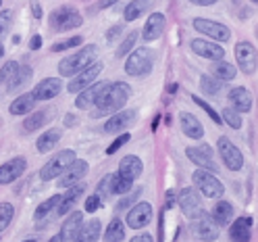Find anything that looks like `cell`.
Returning <instances> with one entry per match:
<instances>
[{
    "label": "cell",
    "instance_id": "30bf717a",
    "mask_svg": "<svg viewBox=\"0 0 258 242\" xmlns=\"http://www.w3.org/2000/svg\"><path fill=\"white\" fill-rule=\"evenodd\" d=\"M194 29L204 34L206 38H213L215 42H227L231 38V31L227 25H223L219 21H213V19H194Z\"/></svg>",
    "mask_w": 258,
    "mask_h": 242
},
{
    "label": "cell",
    "instance_id": "52a82bcc",
    "mask_svg": "<svg viewBox=\"0 0 258 242\" xmlns=\"http://www.w3.org/2000/svg\"><path fill=\"white\" fill-rule=\"evenodd\" d=\"M217 151H219L221 161L225 163V167H227V169L239 171L241 167H244V155L239 153V149L235 147V144H233L229 138L221 136V138L217 140Z\"/></svg>",
    "mask_w": 258,
    "mask_h": 242
},
{
    "label": "cell",
    "instance_id": "e575fe53",
    "mask_svg": "<svg viewBox=\"0 0 258 242\" xmlns=\"http://www.w3.org/2000/svg\"><path fill=\"white\" fill-rule=\"evenodd\" d=\"M19 69H21V65H19L17 61H9V63H5L3 69H0V84H5V86L9 88L11 82L15 79V75L19 73Z\"/></svg>",
    "mask_w": 258,
    "mask_h": 242
},
{
    "label": "cell",
    "instance_id": "7c38bea8",
    "mask_svg": "<svg viewBox=\"0 0 258 242\" xmlns=\"http://www.w3.org/2000/svg\"><path fill=\"white\" fill-rule=\"evenodd\" d=\"M177 205L181 207L183 215L189 217V219H196L204 211L202 209V199H200L196 188H183L179 192V201H177Z\"/></svg>",
    "mask_w": 258,
    "mask_h": 242
},
{
    "label": "cell",
    "instance_id": "9a60e30c",
    "mask_svg": "<svg viewBox=\"0 0 258 242\" xmlns=\"http://www.w3.org/2000/svg\"><path fill=\"white\" fill-rule=\"evenodd\" d=\"M136 119H138V113H136V111H132V109L123 111V109H121V111H117L115 115H112V117L104 123V132H106V134H121L125 127L134 125Z\"/></svg>",
    "mask_w": 258,
    "mask_h": 242
},
{
    "label": "cell",
    "instance_id": "d590c367",
    "mask_svg": "<svg viewBox=\"0 0 258 242\" xmlns=\"http://www.w3.org/2000/svg\"><path fill=\"white\" fill-rule=\"evenodd\" d=\"M58 203H60V195H54V197H50L48 201H44V203H42V205L36 209L34 219H36V221H42L44 217H48V213L54 211V209L58 207Z\"/></svg>",
    "mask_w": 258,
    "mask_h": 242
},
{
    "label": "cell",
    "instance_id": "6125c7cd",
    "mask_svg": "<svg viewBox=\"0 0 258 242\" xmlns=\"http://www.w3.org/2000/svg\"><path fill=\"white\" fill-rule=\"evenodd\" d=\"M50 242H62V238H60V236H54V238H52Z\"/></svg>",
    "mask_w": 258,
    "mask_h": 242
},
{
    "label": "cell",
    "instance_id": "681fc988",
    "mask_svg": "<svg viewBox=\"0 0 258 242\" xmlns=\"http://www.w3.org/2000/svg\"><path fill=\"white\" fill-rule=\"evenodd\" d=\"M142 188H138L136 192H132V195H127L125 199H121V203H119V209H127L129 205H136L138 203V199H140V195H142Z\"/></svg>",
    "mask_w": 258,
    "mask_h": 242
},
{
    "label": "cell",
    "instance_id": "7dc6e473",
    "mask_svg": "<svg viewBox=\"0 0 258 242\" xmlns=\"http://www.w3.org/2000/svg\"><path fill=\"white\" fill-rule=\"evenodd\" d=\"M11 23H13V13L11 11H3V13H0V40H3L9 34Z\"/></svg>",
    "mask_w": 258,
    "mask_h": 242
},
{
    "label": "cell",
    "instance_id": "ba28073f",
    "mask_svg": "<svg viewBox=\"0 0 258 242\" xmlns=\"http://www.w3.org/2000/svg\"><path fill=\"white\" fill-rule=\"evenodd\" d=\"M235 61H237V67L241 73L252 75L258 67V53L252 42H237L235 44Z\"/></svg>",
    "mask_w": 258,
    "mask_h": 242
},
{
    "label": "cell",
    "instance_id": "f546056e",
    "mask_svg": "<svg viewBox=\"0 0 258 242\" xmlns=\"http://www.w3.org/2000/svg\"><path fill=\"white\" fill-rule=\"evenodd\" d=\"M211 217L217 221L219 228H223V225H227L231 219H233V205L229 201H219L213 209Z\"/></svg>",
    "mask_w": 258,
    "mask_h": 242
},
{
    "label": "cell",
    "instance_id": "ab89813d",
    "mask_svg": "<svg viewBox=\"0 0 258 242\" xmlns=\"http://www.w3.org/2000/svg\"><path fill=\"white\" fill-rule=\"evenodd\" d=\"M112 184H115V175L112 173H108V175H104L102 180L98 182V188H96V197H104V199H108L110 195H112Z\"/></svg>",
    "mask_w": 258,
    "mask_h": 242
},
{
    "label": "cell",
    "instance_id": "f6af8a7d",
    "mask_svg": "<svg viewBox=\"0 0 258 242\" xmlns=\"http://www.w3.org/2000/svg\"><path fill=\"white\" fill-rule=\"evenodd\" d=\"M223 121L229 127H233V130H239L241 127V117H239V113L235 109H225L223 111Z\"/></svg>",
    "mask_w": 258,
    "mask_h": 242
},
{
    "label": "cell",
    "instance_id": "94428289",
    "mask_svg": "<svg viewBox=\"0 0 258 242\" xmlns=\"http://www.w3.org/2000/svg\"><path fill=\"white\" fill-rule=\"evenodd\" d=\"M167 90H169V92H171V94H175V92H177V84H173V86H169V88H167Z\"/></svg>",
    "mask_w": 258,
    "mask_h": 242
},
{
    "label": "cell",
    "instance_id": "f35d334b",
    "mask_svg": "<svg viewBox=\"0 0 258 242\" xmlns=\"http://www.w3.org/2000/svg\"><path fill=\"white\" fill-rule=\"evenodd\" d=\"M29 79H31V69H29L27 65H23V67L19 69V73L15 75V79L11 82V86H9L7 90H9V92H13V90H19L21 86H25V84L29 82Z\"/></svg>",
    "mask_w": 258,
    "mask_h": 242
},
{
    "label": "cell",
    "instance_id": "c3c4849f",
    "mask_svg": "<svg viewBox=\"0 0 258 242\" xmlns=\"http://www.w3.org/2000/svg\"><path fill=\"white\" fill-rule=\"evenodd\" d=\"M129 138H132V136H129V134H121V136H119V138H117V140H115V142H112V144H110V147L106 149V155H115V153H117V151H119L121 147H125V144L129 142Z\"/></svg>",
    "mask_w": 258,
    "mask_h": 242
},
{
    "label": "cell",
    "instance_id": "74e56055",
    "mask_svg": "<svg viewBox=\"0 0 258 242\" xmlns=\"http://www.w3.org/2000/svg\"><path fill=\"white\" fill-rule=\"evenodd\" d=\"M46 123V113L44 111H36V113H31V115L23 121V132H36L38 127H42Z\"/></svg>",
    "mask_w": 258,
    "mask_h": 242
},
{
    "label": "cell",
    "instance_id": "e0dca14e",
    "mask_svg": "<svg viewBox=\"0 0 258 242\" xmlns=\"http://www.w3.org/2000/svg\"><path fill=\"white\" fill-rule=\"evenodd\" d=\"M191 51H194V55H198L202 59H211V61H223V57H225V51L221 44L211 42V40H202V38L191 40Z\"/></svg>",
    "mask_w": 258,
    "mask_h": 242
},
{
    "label": "cell",
    "instance_id": "ac0fdd59",
    "mask_svg": "<svg viewBox=\"0 0 258 242\" xmlns=\"http://www.w3.org/2000/svg\"><path fill=\"white\" fill-rule=\"evenodd\" d=\"M86 173H88V161H84V159H75L73 163L69 165V169L60 175L58 186H60V188H69V186L77 184L79 180H84Z\"/></svg>",
    "mask_w": 258,
    "mask_h": 242
},
{
    "label": "cell",
    "instance_id": "8fae6325",
    "mask_svg": "<svg viewBox=\"0 0 258 242\" xmlns=\"http://www.w3.org/2000/svg\"><path fill=\"white\" fill-rule=\"evenodd\" d=\"M185 155L191 163H196L200 169L204 171H217V161H215V155H213V149L208 144H198V147H189L185 149Z\"/></svg>",
    "mask_w": 258,
    "mask_h": 242
},
{
    "label": "cell",
    "instance_id": "003e7915",
    "mask_svg": "<svg viewBox=\"0 0 258 242\" xmlns=\"http://www.w3.org/2000/svg\"><path fill=\"white\" fill-rule=\"evenodd\" d=\"M0 7H3V0H0Z\"/></svg>",
    "mask_w": 258,
    "mask_h": 242
},
{
    "label": "cell",
    "instance_id": "4dcf8cb0",
    "mask_svg": "<svg viewBox=\"0 0 258 242\" xmlns=\"http://www.w3.org/2000/svg\"><path fill=\"white\" fill-rule=\"evenodd\" d=\"M58 140H60V130H56V127H52V130H46L40 138H38V142H36V149H38V153H42V155H46V153H50L56 144H58Z\"/></svg>",
    "mask_w": 258,
    "mask_h": 242
},
{
    "label": "cell",
    "instance_id": "7a4b0ae2",
    "mask_svg": "<svg viewBox=\"0 0 258 242\" xmlns=\"http://www.w3.org/2000/svg\"><path fill=\"white\" fill-rule=\"evenodd\" d=\"M96 57H98V46L96 44H88L82 51H77L69 57H64L58 63V73L62 77H73L79 71H84L86 67H90L92 63H96Z\"/></svg>",
    "mask_w": 258,
    "mask_h": 242
},
{
    "label": "cell",
    "instance_id": "4316f807",
    "mask_svg": "<svg viewBox=\"0 0 258 242\" xmlns=\"http://www.w3.org/2000/svg\"><path fill=\"white\" fill-rule=\"evenodd\" d=\"M144 171V163H142V159H138L136 155H127L121 159V163H119V175L127 177V180H136V177Z\"/></svg>",
    "mask_w": 258,
    "mask_h": 242
},
{
    "label": "cell",
    "instance_id": "f907efd6",
    "mask_svg": "<svg viewBox=\"0 0 258 242\" xmlns=\"http://www.w3.org/2000/svg\"><path fill=\"white\" fill-rule=\"evenodd\" d=\"M98 207H100V197H96V195L88 197V201H86V211H88V213L98 211Z\"/></svg>",
    "mask_w": 258,
    "mask_h": 242
},
{
    "label": "cell",
    "instance_id": "f5cc1de1",
    "mask_svg": "<svg viewBox=\"0 0 258 242\" xmlns=\"http://www.w3.org/2000/svg\"><path fill=\"white\" fill-rule=\"evenodd\" d=\"M31 13H34L36 19H42V7H40L38 0H31Z\"/></svg>",
    "mask_w": 258,
    "mask_h": 242
},
{
    "label": "cell",
    "instance_id": "44dd1931",
    "mask_svg": "<svg viewBox=\"0 0 258 242\" xmlns=\"http://www.w3.org/2000/svg\"><path fill=\"white\" fill-rule=\"evenodd\" d=\"M60 90H62V82L58 77H44L34 88V96L38 101H50L54 96H58Z\"/></svg>",
    "mask_w": 258,
    "mask_h": 242
},
{
    "label": "cell",
    "instance_id": "1f68e13d",
    "mask_svg": "<svg viewBox=\"0 0 258 242\" xmlns=\"http://www.w3.org/2000/svg\"><path fill=\"white\" fill-rule=\"evenodd\" d=\"M152 7V0H132L125 7V21H136Z\"/></svg>",
    "mask_w": 258,
    "mask_h": 242
},
{
    "label": "cell",
    "instance_id": "6f0895ef",
    "mask_svg": "<svg viewBox=\"0 0 258 242\" xmlns=\"http://www.w3.org/2000/svg\"><path fill=\"white\" fill-rule=\"evenodd\" d=\"M119 0H100V9H108V7H112V5H117Z\"/></svg>",
    "mask_w": 258,
    "mask_h": 242
},
{
    "label": "cell",
    "instance_id": "4fadbf2b",
    "mask_svg": "<svg viewBox=\"0 0 258 242\" xmlns=\"http://www.w3.org/2000/svg\"><path fill=\"white\" fill-rule=\"evenodd\" d=\"M127 225L132 230H140V228H146V225L152 221V205L142 201V203H136L127 213Z\"/></svg>",
    "mask_w": 258,
    "mask_h": 242
},
{
    "label": "cell",
    "instance_id": "9c48e42d",
    "mask_svg": "<svg viewBox=\"0 0 258 242\" xmlns=\"http://www.w3.org/2000/svg\"><path fill=\"white\" fill-rule=\"evenodd\" d=\"M102 69H104L102 63H98V61L92 63L90 67H86L84 71H79L77 75L71 77V82H69V86H67V92H69V94H79L82 90H86L88 86L94 84V79L100 75Z\"/></svg>",
    "mask_w": 258,
    "mask_h": 242
},
{
    "label": "cell",
    "instance_id": "be15d7a7",
    "mask_svg": "<svg viewBox=\"0 0 258 242\" xmlns=\"http://www.w3.org/2000/svg\"><path fill=\"white\" fill-rule=\"evenodd\" d=\"M23 242H38V240H34V238H29V240H23Z\"/></svg>",
    "mask_w": 258,
    "mask_h": 242
},
{
    "label": "cell",
    "instance_id": "91938a15",
    "mask_svg": "<svg viewBox=\"0 0 258 242\" xmlns=\"http://www.w3.org/2000/svg\"><path fill=\"white\" fill-rule=\"evenodd\" d=\"M75 123V117L73 115H67V117H64V125H73Z\"/></svg>",
    "mask_w": 258,
    "mask_h": 242
},
{
    "label": "cell",
    "instance_id": "7bdbcfd3",
    "mask_svg": "<svg viewBox=\"0 0 258 242\" xmlns=\"http://www.w3.org/2000/svg\"><path fill=\"white\" fill-rule=\"evenodd\" d=\"M191 101L196 103L200 109H204V111H206V115L211 117V119H213L217 125H221V123H223V121H221V115H219V113H217V111H215L211 105H208V103H204V99H200V96H196V94H194V96H191Z\"/></svg>",
    "mask_w": 258,
    "mask_h": 242
},
{
    "label": "cell",
    "instance_id": "db71d44e",
    "mask_svg": "<svg viewBox=\"0 0 258 242\" xmlns=\"http://www.w3.org/2000/svg\"><path fill=\"white\" fill-rule=\"evenodd\" d=\"M129 242H154V238L150 236V234H140V236H136V238H132Z\"/></svg>",
    "mask_w": 258,
    "mask_h": 242
},
{
    "label": "cell",
    "instance_id": "6da1fadb",
    "mask_svg": "<svg viewBox=\"0 0 258 242\" xmlns=\"http://www.w3.org/2000/svg\"><path fill=\"white\" fill-rule=\"evenodd\" d=\"M129 96H132V90L125 82H115V84H108L102 94L98 96V101H96V111L92 113L94 117H102V115H108V113H117L123 109V105L129 101Z\"/></svg>",
    "mask_w": 258,
    "mask_h": 242
},
{
    "label": "cell",
    "instance_id": "5bb4252c",
    "mask_svg": "<svg viewBox=\"0 0 258 242\" xmlns=\"http://www.w3.org/2000/svg\"><path fill=\"white\" fill-rule=\"evenodd\" d=\"M219 225L217 221L208 215L206 211H202L196 219H194V232H196V236L204 242H215L219 238Z\"/></svg>",
    "mask_w": 258,
    "mask_h": 242
},
{
    "label": "cell",
    "instance_id": "816d5d0a",
    "mask_svg": "<svg viewBox=\"0 0 258 242\" xmlns=\"http://www.w3.org/2000/svg\"><path fill=\"white\" fill-rule=\"evenodd\" d=\"M42 48V36H34L29 40V51H40Z\"/></svg>",
    "mask_w": 258,
    "mask_h": 242
},
{
    "label": "cell",
    "instance_id": "f1b7e54d",
    "mask_svg": "<svg viewBox=\"0 0 258 242\" xmlns=\"http://www.w3.org/2000/svg\"><path fill=\"white\" fill-rule=\"evenodd\" d=\"M36 105H38V99L34 96V92H27V94H21L19 99H15L9 111H11V115H25V113L34 111Z\"/></svg>",
    "mask_w": 258,
    "mask_h": 242
},
{
    "label": "cell",
    "instance_id": "8d00e7d4",
    "mask_svg": "<svg viewBox=\"0 0 258 242\" xmlns=\"http://www.w3.org/2000/svg\"><path fill=\"white\" fill-rule=\"evenodd\" d=\"M200 86H202L204 94H208V96H219L221 90H223L221 79L211 77V75H202V77H200Z\"/></svg>",
    "mask_w": 258,
    "mask_h": 242
},
{
    "label": "cell",
    "instance_id": "60d3db41",
    "mask_svg": "<svg viewBox=\"0 0 258 242\" xmlns=\"http://www.w3.org/2000/svg\"><path fill=\"white\" fill-rule=\"evenodd\" d=\"M13 215H15V209L11 203H0V232H5L11 221H13Z\"/></svg>",
    "mask_w": 258,
    "mask_h": 242
},
{
    "label": "cell",
    "instance_id": "03108f58",
    "mask_svg": "<svg viewBox=\"0 0 258 242\" xmlns=\"http://www.w3.org/2000/svg\"><path fill=\"white\" fill-rule=\"evenodd\" d=\"M252 3H254V5H258V0H252Z\"/></svg>",
    "mask_w": 258,
    "mask_h": 242
},
{
    "label": "cell",
    "instance_id": "2e32d148",
    "mask_svg": "<svg viewBox=\"0 0 258 242\" xmlns=\"http://www.w3.org/2000/svg\"><path fill=\"white\" fill-rule=\"evenodd\" d=\"M25 169H27L25 157H15V159L7 161L5 165H0V184H11L15 180H19L25 173Z\"/></svg>",
    "mask_w": 258,
    "mask_h": 242
},
{
    "label": "cell",
    "instance_id": "d6a6232c",
    "mask_svg": "<svg viewBox=\"0 0 258 242\" xmlns=\"http://www.w3.org/2000/svg\"><path fill=\"white\" fill-rule=\"evenodd\" d=\"M211 71L215 73L217 79H221V82H231V79H235V75H237V69L231 65V63H225V61H217Z\"/></svg>",
    "mask_w": 258,
    "mask_h": 242
},
{
    "label": "cell",
    "instance_id": "cb8c5ba5",
    "mask_svg": "<svg viewBox=\"0 0 258 242\" xmlns=\"http://www.w3.org/2000/svg\"><path fill=\"white\" fill-rule=\"evenodd\" d=\"M229 103L233 105V109L237 113H248L252 109V94L248 88L244 86H237V88H231L229 90Z\"/></svg>",
    "mask_w": 258,
    "mask_h": 242
},
{
    "label": "cell",
    "instance_id": "603a6c76",
    "mask_svg": "<svg viewBox=\"0 0 258 242\" xmlns=\"http://www.w3.org/2000/svg\"><path fill=\"white\" fill-rule=\"evenodd\" d=\"M179 121H181V130L187 138H194V140H200L204 138V125L200 123V119L196 115H191V113L183 111L179 115Z\"/></svg>",
    "mask_w": 258,
    "mask_h": 242
},
{
    "label": "cell",
    "instance_id": "ffe728a7",
    "mask_svg": "<svg viewBox=\"0 0 258 242\" xmlns=\"http://www.w3.org/2000/svg\"><path fill=\"white\" fill-rule=\"evenodd\" d=\"M106 86H108V82H98V84L88 86L86 90H82V92L77 94L75 107H77V109H82V111H86V109L94 107V105H96V101H98V96L102 94V90H104Z\"/></svg>",
    "mask_w": 258,
    "mask_h": 242
},
{
    "label": "cell",
    "instance_id": "836d02e7",
    "mask_svg": "<svg viewBox=\"0 0 258 242\" xmlns=\"http://www.w3.org/2000/svg\"><path fill=\"white\" fill-rule=\"evenodd\" d=\"M125 236V228L121 219H112L104 232V242H121Z\"/></svg>",
    "mask_w": 258,
    "mask_h": 242
},
{
    "label": "cell",
    "instance_id": "d4e9b609",
    "mask_svg": "<svg viewBox=\"0 0 258 242\" xmlns=\"http://www.w3.org/2000/svg\"><path fill=\"white\" fill-rule=\"evenodd\" d=\"M84 225V213H79V211H73L67 219L62 221V228H60V238H62V242H71V240H75V236H77V232H79V228Z\"/></svg>",
    "mask_w": 258,
    "mask_h": 242
},
{
    "label": "cell",
    "instance_id": "bcb514c9",
    "mask_svg": "<svg viewBox=\"0 0 258 242\" xmlns=\"http://www.w3.org/2000/svg\"><path fill=\"white\" fill-rule=\"evenodd\" d=\"M136 40H138V31H132V34H129V36H127V38L121 42L119 51H117V57H125V55L132 53V48H134Z\"/></svg>",
    "mask_w": 258,
    "mask_h": 242
},
{
    "label": "cell",
    "instance_id": "b9f144b4",
    "mask_svg": "<svg viewBox=\"0 0 258 242\" xmlns=\"http://www.w3.org/2000/svg\"><path fill=\"white\" fill-rule=\"evenodd\" d=\"M132 186H134L132 180H127V177L117 173L115 175V184H112V195H127V192L132 190Z\"/></svg>",
    "mask_w": 258,
    "mask_h": 242
},
{
    "label": "cell",
    "instance_id": "9f6ffc18",
    "mask_svg": "<svg viewBox=\"0 0 258 242\" xmlns=\"http://www.w3.org/2000/svg\"><path fill=\"white\" fill-rule=\"evenodd\" d=\"M117 34H121V25H117V27H112V29L108 31V34H106L108 42H112V40H115V36H117Z\"/></svg>",
    "mask_w": 258,
    "mask_h": 242
},
{
    "label": "cell",
    "instance_id": "3957f363",
    "mask_svg": "<svg viewBox=\"0 0 258 242\" xmlns=\"http://www.w3.org/2000/svg\"><path fill=\"white\" fill-rule=\"evenodd\" d=\"M154 65V53L150 48H136L129 53L125 61V73L132 77H144L152 71Z\"/></svg>",
    "mask_w": 258,
    "mask_h": 242
},
{
    "label": "cell",
    "instance_id": "83f0119b",
    "mask_svg": "<svg viewBox=\"0 0 258 242\" xmlns=\"http://www.w3.org/2000/svg\"><path fill=\"white\" fill-rule=\"evenodd\" d=\"M100 232H102L100 219H90V221H86L82 225V228H79V232H77L73 242H98Z\"/></svg>",
    "mask_w": 258,
    "mask_h": 242
},
{
    "label": "cell",
    "instance_id": "5b68a950",
    "mask_svg": "<svg viewBox=\"0 0 258 242\" xmlns=\"http://www.w3.org/2000/svg\"><path fill=\"white\" fill-rule=\"evenodd\" d=\"M75 161V153L73 151H60L58 155H54L48 163L40 169V180L42 182H50V180H54V177H60L64 171L69 169V165Z\"/></svg>",
    "mask_w": 258,
    "mask_h": 242
},
{
    "label": "cell",
    "instance_id": "8992f818",
    "mask_svg": "<svg viewBox=\"0 0 258 242\" xmlns=\"http://www.w3.org/2000/svg\"><path fill=\"white\" fill-rule=\"evenodd\" d=\"M191 182H194V188H198V192L204 195L206 199H219V197H223V192H225L223 182L217 180L211 171H204V169L194 171Z\"/></svg>",
    "mask_w": 258,
    "mask_h": 242
},
{
    "label": "cell",
    "instance_id": "11a10c76",
    "mask_svg": "<svg viewBox=\"0 0 258 242\" xmlns=\"http://www.w3.org/2000/svg\"><path fill=\"white\" fill-rule=\"evenodd\" d=\"M191 5H196V7H211V5H215L217 0H189Z\"/></svg>",
    "mask_w": 258,
    "mask_h": 242
},
{
    "label": "cell",
    "instance_id": "7402d4cb",
    "mask_svg": "<svg viewBox=\"0 0 258 242\" xmlns=\"http://www.w3.org/2000/svg\"><path fill=\"white\" fill-rule=\"evenodd\" d=\"M229 238L231 242H250L252 238V219L250 217H237L231 228H229Z\"/></svg>",
    "mask_w": 258,
    "mask_h": 242
},
{
    "label": "cell",
    "instance_id": "277c9868",
    "mask_svg": "<svg viewBox=\"0 0 258 242\" xmlns=\"http://www.w3.org/2000/svg\"><path fill=\"white\" fill-rule=\"evenodd\" d=\"M84 25V17L73 7H58L50 13V27L54 31H69Z\"/></svg>",
    "mask_w": 258,
    "mask_h": 242
},
{
    "label": "cell",
    "instance_id": "484cf974",
    "mask_svg": "<svg viewBox=\"0 0 258 242\" xmlns=\"http://www.w3.org/2000/svg\"><path fill=\"white\" fill-rule=\"evenodd\" d=\"M84 190H86L84 184H73V186H69L67 192H64V195L60 197V203H58V207H56V213H58V215H67V213L71 211V207L77 203V199L84 195Z\"/></svg>",
    "mask_w": 258,
    "mask_h": 242
},
{
    "label": "cell",
    "instance_id": "ee69618b",
    "mask_svg": "<svg viewBox=\"0 0 258 242\" xmlns=\"http://www.w3.org/2000/svg\"><path fill=\"white\" fill-rule=\"evenodd\" d=\"M82 44H84V38H82V36H73V38L64 40V42L52 44L50 51H52V53H62V51H67V48H75V46H82Z\"/></svg>",
    "mask_w": 258,
    "mask_h": 242
},
{
    "label": "cell",
    "instance_id": "d6986e66",
    "mask_svg": "<svg viewBox=\"0 0 258 242\" xmlns=\"http://www.w3.org/2000/svg\"><path fill=\"white\" fill-rule=\"evenodd\" d=\"M167 27V19L163 13H152L150 19L146 21V25H144V31H142V38L146 42H154L158 40L160 36H163V31Z\"/></svg>",
    "mask_w": 258,
    "mask_h": 242
},
{
    "label": "cell",
    "instance_id": "680465c9",
    "mask_svg": "<svg viewBox=\"0 0 258 242\" xmlns=\"http://www.w3.org/2000/svg\"><path fill=\"white\" fill-rule=\"evenodd\" d=\"M173 203H175V195L169 190V192H167V207H173Z\"/></svg>",
    "mask_w": 258,
    "mask_h": 242
},
{
    "label": "cell",
    "instance_id": "e7e4bbea",
    "mask_svg": "<svg viewBox=\"0 0 258 242\" xmlns=\"http://www.w3.org/2000/svg\"><path fill=\"white\" fill-rule=\"evenodd\" d=\"M3 53H5V51H3V46H0V57H3Z\"/></svg>",
    "mask_w": 258,
    "mask_h": 242
}]
</instances>
